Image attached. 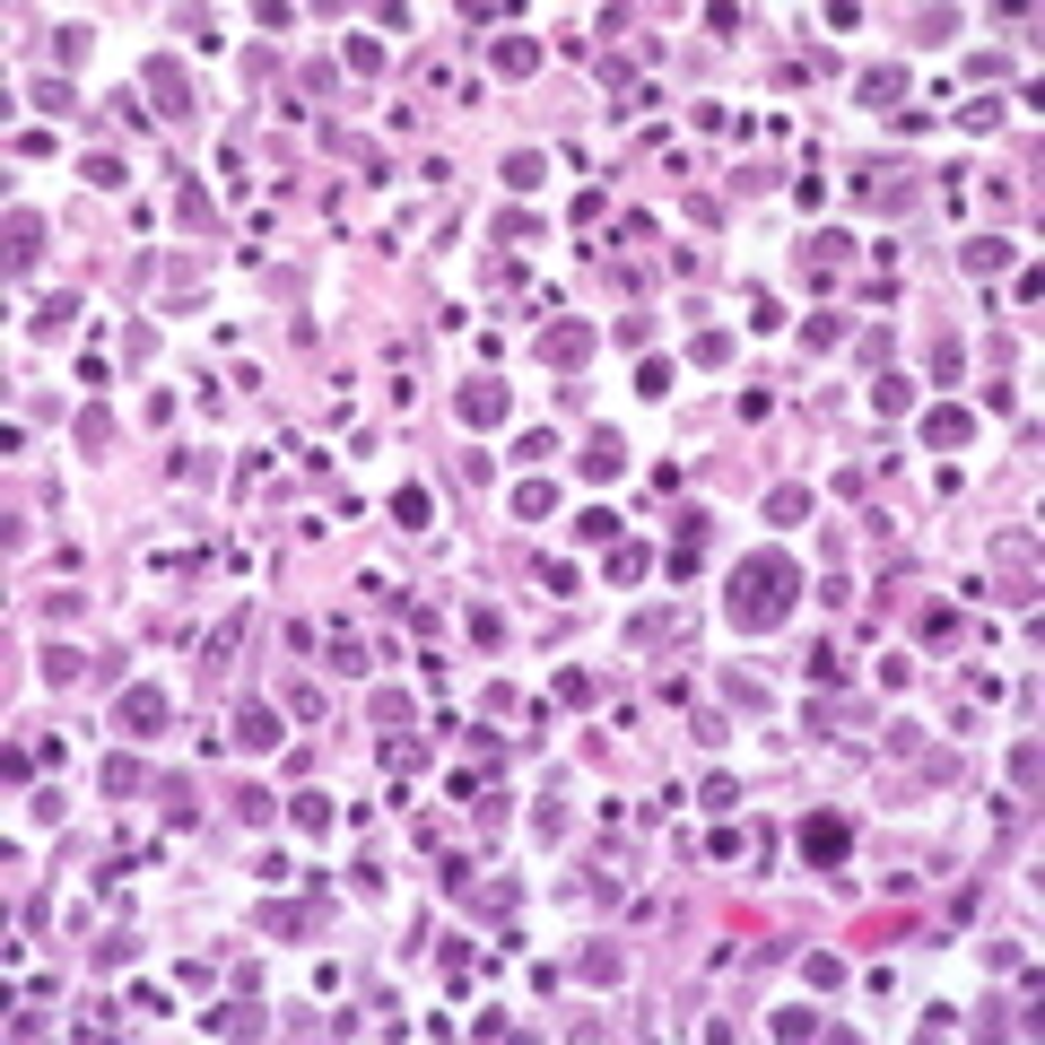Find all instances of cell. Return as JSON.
I'll return each instance as SVG.
<instances>
[{
	"label": "cell",
	"mask_w": 1045,
	"mask_h": 1045,
	"mask_svg": "<svg viewBox=\"0 0 1045 1045\" xmlns=\"http://www.w3.org/2000/svg\"><path fill=\"white\" fill-rule=\"evenodd\" d=\"M793 593H802V567H793L784 549L740 558V567H732V627H776L784 610H793Z\"/></svg>",
	"instance_id": "cell-1"
},
{
	"label": "cell",
	"mask_w": 1045,
	"mask_h": 1045,
	"mask_svg": "<svg viewBox=\"0 0 1045 1045\" xmlns=\"http://www.w3.org/2000/svg\"><path fill=\"white\" fill-rule=\"evenodd\" d=\"M36 253H44V218L36 209H9V279H27Z\"/></svg>",
	"instance_id": "cell-2"
},
{
	"label": "cell",
	"mask_w": 1045,
	"mask_h": 1045,
	"mask_svg": "<svg viewBox=\"0 0 1045 1045\" xmlns=\"http://www.w3.org/2000/svg\"><path fill=\"white\" fill-rule=\"evenodd\" d=\"M454 401H462V418H470V427H497V418L515 410V392H506V384H462Z\"/></svg>",
	"instance_id": "cell-3"
},
{
	"label": "cell",
	"mask_w": 1045,
	"mask_h": 1045,
	"mask_svg": "<svg viewBox=\"0 0 1045 1045\" xmlns=\"http://www.w3.org/2000/svg\"><path fill=\"white\" fill-rule=\"evenodd\" d=\"M802 854H810V863H845V854H854V828H845V819H810V828H802Z\"/></svg>",
	"instance_id": "cell-4"
},
{
	"label": "cell",
	"mask_w": 1045,
	"mask_h": 1045,
	"mask_svg": "<svg viewBox=\"0 0 1045 1045\" xmlns=\"http://www.w3.org/2000/svg\"><path fill=\"white\" fill-rule=\"evenodd\" d=\"M236 740H245V749H279L288 732H279V715H270V706H245V715H236Z\"/></svg>",
	"instance_id": "cell-5"
},
{
	"label": "cell",
	"mask_w": 1045,
	"mask_h": 1045,
	"mask_svg": "<svg viewBox=\"0 0 1045 1045\" xmlns=\"http://www.w3.org/2000/svg\"><path fill=\"white\" fill-rule=\"evenodd\" d=\"M122 724H131V732H157V724H166V688H131V697H122Z\"/></svg>",
	"instance_id": "cell-6"
},
{
	"label": "cell",
	"mask_w": 1045,
	"mask_h": 1045,
	"mask_svg": "<svg viewBox=\"0 0 1045 1045\" xmlns=\"http://www.w3.org/2000/svg\"><path fill=\"white\" fill-rule=\"evenodd\" d=\"M967 436H976L967 410H924V445H967Z\"/></svg>",
	"instance_id": "cell-7"
},
{
	"label": "cell",
	"mask_w": 1045,
	"mask_h": 1045,
	"mask_svg": "<svg viewBox=\"0 0 1045 1045\" xmlns=\"http://www.w3.org/2000/svg\"><path fill=\"white\" fill-rule=\"evenodd\" d=\"M619 436H593V445H584V470H593V479H619Z\"/></svg>",
	"instance_id": "cell-8"
},
{
	"label": "cell",
	"mask_w": 1045,
	"mask_h": 1045,
	"mask_svg": "<svg viewBox=\"0 0 1045 1045\" xmlns=\"http://www.w3.org/2000/svg\"><path fill=\"white\" fill-rule=\"evenodd\" d=\"M584 349H593V331H584V322H558V331H549V358H558V366H575Z\"/></svg>",
	"instance_id": "cell-9"
},
{
	"label": "cell",
	"mask_w": 1045,
	"mask_h": 1045,
	"mask_svg": "<svg viewBox=\"0 0 1045 1045\" xmlns=\"http://www.w3.org/2000/svg\"><path fill=\"white\" fill-rule=\"evenodd\" d=\"M767 515H776V522H802V515H810V488H776V497H767Z\"/></svg>",
	"instance_id": "cell-10"
},
{
	"label": "cell",
	"mask_w": 1045,
	"mask_h": 1045,
	"mask_svg": "<svg viewBox=\"0 0 1045 1045\" xmlns=\"http://www.w3.org/2000/svg\"><path fill=\"white\" fill-rule=\"evenodd\" d=\"M297 828H314V836L331 828V802H322V793H297Z\"/></svg>",
	"instance_id": "cell-11"
},
{
	"label": "cell",
	"mask_w": 1045,
	"mask_h": 1045,
	"mask_svg": "<svg viewBox=\"0 0 1045 1045\" xmlns=\"http://www.w3.org/2000/svg\"><path fill=\"white\" fill-rule=\"evenodd\" d=\"M897 88H906V70H872V79H863V104H888Z\"/></svg>",
	"instance_id": "cell-12"
},
{
	"label": "cell",
	"mask_w": 1045,
	"mask_h": 1045,
	"mask_svg": "<svg viewBox=\"0 0 1045 1045\" xmlns=\"http://www.w3.org/2000/svg\"><path fill=\"white\" fill-rule=\"evenodd\" d=\"M1011 784H1019V793L1037 784V740H1019V749H1011Z\"/></svg>",
	"instance_id": "cell-13"
},
{
	"label": "cell",
	"mask_w": 1045,
	"mask_h": 1045,
	"mask_svg": "<svg viewBox=\"0 0 1045 1045\" xmlns=\"http://www.w3.org/2000/svg\"><path fill=\"white\" fill-rule=\"evenodd\" d=\"M88 183H104V192H122V157H104V149H97V157H88Z\"/></svg>",
	"instance_id": "cell-14"
}]
</instances>
